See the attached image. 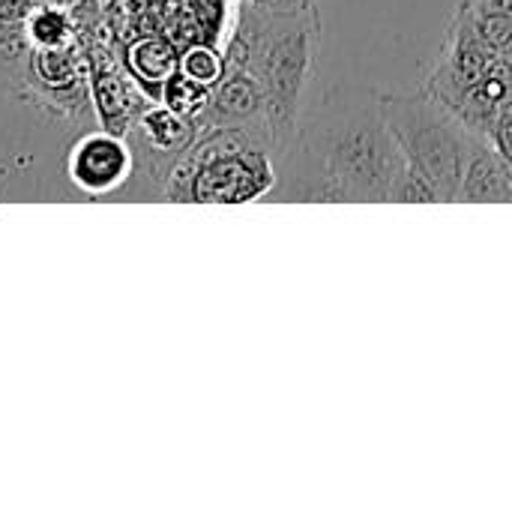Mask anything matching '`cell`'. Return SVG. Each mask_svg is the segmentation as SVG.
<instances>
[{
	"label": "cell",
	"instance_id": "1",
	"mask_svg": "<svg viewBox=\"0 0 512 512\" xmlns=\"http://www.w3.org/2000/svg\"><path fill=\"white\" fill-rule=\"evenodd\" d=\"M282 159L291 171L276 192L297 201L387 204L411 168L372 90L330 93L300 120Z\"/></svg>",
	"mask_w": 512,
	"mask_h": 512
},
{
	"label": "cell",
	"instance_id": "2",
	"mask_svg": "<svg viewBox=\"0 0 512 512\" xmlns=\"http://www.w3.org/2000/svg\"><path fill=\"white\" fill-rule=\"evenodd\" d=\"M321 21L312 12H267L243 3L225 48V66L246 69L267 96V123L276 141V162L291 144L315 78Z\"/></svg>",
	"mask_w": 512,
	"mask_h": 512
},
{
	"label": "cell",
	"instance_id": "3",
	"mask_svg": "<svg viewBox=\"0 0 512 512\" xmlns=\"http://www.w3.org/2000/svg\"><path fill=\"white\" fill-rule=\"evenodd\" d=\"M279 183L276 141L267 129L213 126L171 162L162 198L180 204H246L273 195Z\"/></svg>",
	"mask_w": 512,
	"mask_h": 512
},
{
	"label": "cell",
	"instance_id": "4",
	"mask_svg": "<svg viewBox=\"0 0 512 512\" xmlns=\"http://www.w3.org/2000/svg\"><path fill=\"white\" fill-rule=\"evenodd\" d=\"M384 120L405 156L435 186L441 201H459L465 171L486 135L468 129L435 93H378Z\"/></svg>",
	"mask_w": 512,
	"mask_h": 512
},
{
	"label": "cell",
	"instance_id": "5",
	"mask_svg": "<svg viewBox=\"0 0 512 512\" xmlns=\"http://www.w3.org/2000/svg\"><path fill=\"white\" fill-rule=\"evenodd\" d=\"M33 102L63 117H81L90 108V72L87 51L75 42L57 48H33L30 54Z\"/></svg>",
	"mask_w": 512,
	"mask_h": 512
},
{
	"label": "cell",
	"instance_id": "6",
	"mask_svg": "<svg viewBox=\"0 0 512 512\" xmlns=\"http://www.w3.org/2000/svg\"><path fill=\"white\" fill-rule=\"evenodd\" d=\"M135 171V153L126 144V135L93 129L84 132L66 156V174L75 189L87 195H108L120 189Z\"/></svg>",
	"mask_w": 512,
	"mask_h": 512
},
{
	"label": "cell",
	"instance_id": "7",
	"mask_svg": "<svg viewBox=\"0 0 512 512\" xmlns=\"http://www.w3.org/2000/svg\"><path fill=\"white\" fill-rule=\"evenodd\" d=\"M87 72H90V105L102 129L126 135L138 114L150 105L147 93L135 87V78L123 75L111 54L90 48L87 51Z\"/></svg>",
	"mask_w": 512,
	"mask_h": 512
},
{
	"label": "cell",
	"instance_id": "8",
	"mask_svg": "<svg viewBox=\"0 0 512 512\" xmlns=\"http://www.w3.org/2000/svg\"><path fill=\"white\" fill-rule=\"evenodd\" d=\"M198 129L213 126H249V129H267V96L258 84V78L246 69L225 66V75L210 90V102L204 114L195 120ZM273 135V132H270Z\"/></svg>",
	"mask_w": 512,
	"mask_h": 512
},
{
	"label": "cell",
	"instance_id": "9",
	"mask_svg": "<svg viewBox=\"0 0 512 512\" xmlns=\"http://www.w3.org/2000/svg\"><path fill=\"white\" fill-rule=\"evenodd\" d=\"M135 135L141 141V147L156 156V159H165L168 168L171 162L198 138V123L192 117H183L177 114L174 108H168L165 102H156V105H147L138 120H135Z\"/></svg>",
	"mask_w": 512,
	"mask_h": 512
},
{
	"label": "cell",
	"instance_id": "10",
	"mask_svg": "<svg viewBox=\"0 0 512 512\" xmlns=\"http://www.w3.org/2000/svg\"><path fill=\"white\" fill-rule=\"evenodd\" d=\"M459 201H512V168L507 156L489 144V138H483L471 156Z\"/></svg>",
	"mask_w": 512,
	"mask_h": 512
},
{
	"label": "cell",
	"instance_id": "11",
	"mask_svg": "<svg viewBox=\"0 0 512 512\" xmlns=\"http://www.w3.org/2000/svg\"><path fill=\"white\" fill-rule=\"evenodd\" d=\"M126 66L147 96H162L165 81L180 69V57L162 39H141L126 51Z\"/></svg>",
	"mask_w": 512,
	"mask_h": 512
},
{
	"label": "cell",
	"instance_id": "12",
	"mask_svg": "<svg viewBox=\"0 0 512 512\" xmlns=\"http://www.w3.org/2000/svg\"><path fill=\"white\" fill-rule=\"evenodd\" d=\"M30 54L33 45L24 33V24H0V87L24 99H33Z\"/></svg>",
	"mask_w": 512,
	"mask_h": 512
},
{
	"label": "cell",
	"instance_id": "13",
	"mask_svg": "<svg viewBox=\"0 0 512 512\" xmlns=\"http://www.w3.org/2000/svg\"><path fill=\"white\" fill-rule=\"evenodd\" d=\"M24 33L33 48H57L75 42V12L66 3L42 0L24 21Z\"/></svg>",
	"mask_w": 512,
	"mask_h": 512
},
{
	"label": "cell",
	"instance_id": "14",
	"mask_svg": "<svg viewBox=\"0 0 512 512\" xmlns=\"http://www.w3.org/2000/svg\"><path fill=\"white\" fill-rule=\"evenodd\" d=\"M210 90H213V87H204V84L192 81L189 75H183V72L177 69V72L165 81L159 102H165L168 108H174V111L183 114V117L198 120V117L204 114L207 102H210Z\"/></svg>",
	"mask_w": 512,
	"mask_h": 512
},
{
	"label": "cell",
	"instance_id": "15",
	"mask_svg": "<svg viewBox=\"0 0 512 512\" xmlns=\"http://www.w3.org/2000/svg\"><path fill=\"white\" fill-rule=\"evenodd\" d=\"M180 72L204 87H216L219 78L225 75V54H219L216 48H207V45H195V48L183 51Z\"/></svg>",
	"mask_w": 512,
	"mask_h": 512
},
{
	"label": "cell",
	"instance_id": "16",
	"mask_svg": "<svg viewBox=\"0 0 512 512\" xmlns=\"http://www.w3.org/2000/svg\"><path fill=\"white\" fill-rule=\"evenodd\" d=\"M42 0H0V24H24Z\"/></svg>",
	"mask_w": 512,
	"mask_h": 512
},
{
	"label": "cell",
	"instance_id": "17",
	"mask_svg": "<svg viewBox=\"0 0 512 512\" xmlns=\"http://www.w3.org/2000/svg\"><path fill=\"white\" fill-rule=\"evenodd\" d=\"M267 12H312L315 0H249Z\"/></svg>",
	"mask_w": 512,
	"mask_h": 512
},
{
	"label": "cell",
	"instance_id": "18",
	"mask_svg": "<svg viewBox=\"0 0 512 512\" xmlns=\"http://www.w3.org/2000/svg\"><path fill=\"white\" fill-rule=\"evenodd\" d=\"M477 6H483V9H495V12H504V15H510L512 18V0H474Z\"/></svg>",
	"mask_w": 512,
	"mask_h": 512
},
{
	"label": "cell",
	"instance_id": "19",
	"mask_svg": "<svg viewBox=\"0 0 512 512\" xmlns=\"http://www.w3.org/2000/svg\"><path fill=\"white\" fill-rule=\"evenodd\" d=\"M507 54H510V63H512V39L507 42Z\"/></svg>",
	"mask_w": 512,
	"mask_h": 512
}]
</instances>
